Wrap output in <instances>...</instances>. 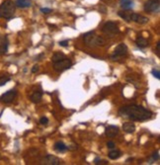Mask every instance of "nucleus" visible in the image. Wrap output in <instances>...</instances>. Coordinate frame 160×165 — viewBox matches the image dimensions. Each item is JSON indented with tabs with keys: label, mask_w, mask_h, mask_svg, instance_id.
Instances as JSON below:
<instances>
[{
	"label": "nucleus",
	"mask_w": 160,
	"mask_h": 165,
	"mask_svg": "<svg viewBox=\"0 0 160 165\" xmlns=\"http://www.w3.org/2000/svg\"><path fill=\"white\" fill-rule=\"evenodd\" d=\"M59 46L60 47H68V41H61V42H59Z\"/></svg>",
	"instance_id": "obj_27"
},
{
	"label": "nucleus",
	"mask_w": 160,
	"mask_h": 165,
	"mask_svg": "<svg viewBox=\"0 0 160 165\" xmlns=\"http://www.w3.org/2000/svg\"><path fill=\"white\" fill-rule=\"evenodd\" d=\"M15 5L19 8H28L31 6V1L30 0H16Z\"/></svg>",
	"instance_id": "obj_16"
},
{
	"label": "nucleus",
	"mask_w": 160,
	"mask_h": 165,
	"mask_svg": "<svg viewBox=\"0 0 160 165\" xmlns=\"http://www.w3.org/2000/svg\"><path fill=\"white\" fill-rule=\"evenodd\" d=\"M38 71H39V65L38 64L33 66V68H32V72L33 73H36V72H38Z\"/></svg>",
	"instance_id": "obj_30"
},
{
	"label": "nucleus",
	"mask_w": 160,
	"mask_h": 165,
	"mask_svg": "<svg viewBox=\"0 0 160 165\" xmlns=\"http://www.w3.org/2000/svg\"><path fill=\"white\" fill-rule=\"evenodd\" d=\"M83 40H84V43L87 45L88 47H103L106 45V41L104 40L102 37H99V36H96L94 32H89L86 33L85 35L83 36Z\"/></svg>",
	"instance_id": "obj_2"
},
{
	"label": "nucleus",
	"mask_w": 160,
	"mask_h": 165,
	"mask_svg": "<svg viewBox=\"0 0 160 165\" xmlns=\"http://www.w3.org/2000/svg\"><path fill=\"white\" fill-rule=\"evenodd\" d=\"M43 98V93L42 92H40V91H37L35 93H33L32 96H31V101L33 103H40L41 102V100H42Z\"/></svg>",
	"instance_id": "obj_17"
},
{
	"label": "nucleus",
	"mask_w": 160,
	"mask_h": 165,
	"mask_svg": "<svg viewBox=\"0 0 160 165\" xmlns=\"http://www.w3.org/2000/svg\"><path fill=\"white\" fill-rule=\"evenodd\" d=\"M160 2L159 0H147L144 4V10L148 13H154L159 10Z\"/></svg>",
	"instance_id": "obj_6"
},
{
	"label": "nucleus",
	"mask_w": 160,
	"mask_h": 165,
	"mask_svg": "<svg viewBox=\"0 0 160 165\" xmlns=\"http://www.w3.org/2000/svg\"><path fill=\"white\" fill-rule=\"evenodd\" d=\"M151 73H152V75H153L155 78H157V79H160V72H159V70H157V69H152L151 70Z\"/></svg>",
	"instance_id": "obj_23"
},
{
	"label": "nucleus",
	"mask_w": 160,
	"mask_h": 165,
	"mask_svg": "<svg viewBox=\"0 0 160 165\" xmlns=\"http://www.w3.org/2000/svg\"><path fill=\"white\" fill-rule=\"evenodd\" d=\"M94 163H95V164H108L107 161H105V160H101V159H99V158H96V159L94 160Z\"/></svg>",
	"instance_id": "obj_25"
},
{
	"label": "nucleus",
	"mask_w": 160,
	"mask_h": 165,
	"mask_svg": "<svg viewBox=\"0 0 160 165\" xmlns=\"http://www.w3.org/2000/svg\"><path fill=\"white\" fill-rule=\"evenodd\" d=\"M8 51V39L6 36L0 35V54H4Z\"/></svg>",
	"instance_id": "obj_11"
},
{
	"label": "nucleus",
	"mask_w": 160,
	"mask_h": 165,
	"mask_svg": "<svg viewBox=\"0 0 160 165\" xmlns=\"http://www.w3.org/2000/svg\"><path fill=\"white\" fill-rule=\"evenodd\" d=\"M122 130H124V132L126 134H132L136 130V126L135 124L131 122L125 123L124 125H122Z\"/></svg>",
	"instance_id": "obj_13"
},
{
	"label": "nucleus",
	"mask_w": 160,
	"mask_h": 165,
	"mask_svg": "<svg viewBox=\"0 0 160 165\" xmlns=\"http://www.w3.org/2000/svg\"><path fill=\"white\" fill-rule=\"evenodd\" d=\"M54 149L57 152H64L68 149V147L66 146L62 141H57L54 144Z\"/></svg>",
	"instance_id": "obj_15"
},
{
	"label": "nucleus",
	"mask_w": 160,
	"mask_h": 165,
	"mask_svg": "<svg viewBox=\"0 0 160 165\" xmlns=\"http://www.w3.org/2000/svg\"><path fill=\"white\" fill-rule=\"evenodd\" d=\"M107 146H108V148H114L115 147V144L113 141H108L107 142Z\"/></svg>",
	"instance_id": "obj_28"
},
{
	"label": "nucleus",
	"mask_w": 160,
	"mask_h": 165,
	"mask_svg": "<svg viewBox=\"0 0 160 165\" xmlns=\"http://www.w3.org/2000/svg\"><path fill=\"white\" fill-rule=\"evenodd\" d=\"M40 123L42 124V125H47V123H49V119L47 117H42L40 119Z\"/></svg>",
	"instance_id": "obj_24"
},
{
	"label": "nucleus",
	"mask_w": 160,
	"mask_h": 165,
	"mask_svg": "<svg viewBox=\"0 0 160 165\" xmlns=\"http://www.w3.org/2000/svg\"><path fill=\"white\" fill-rule=\"evenodd\" d=\"M65 55L63 52H55V54L53 55V58H51V61H53V62H57L59 61H61L62 58H64Z\"/></svg>",
	"instance_id": "obj_21"
},
{
	"label": "nucleus",
	"mask_w": 160,
	"mask_h": 165,
	"mask_svg": "<svg viewBox=\"0 0 160 165\" xmlns=\"http://www.w3.org/2000/svg\"><path fill=\"white\" fill-rule=\"evenodd\" d=\"M72 65V62L68 58H62L61 61H59L57 62H54V70L57 72H62L66 69L70 68Z\"/></svg>",
	"instance_id": "obj_5"
},
{
	"label": "nucleus",
	"mask_w": 160,
	"mask_h": 165,
	"mask_svg": "<svg viewBox=\"0 0 160 165\" xmlns=\"http://www.w3.org/2000/svg\"><path fill=\"white\" fill-rule=\"evenodd\" d=\"M121 155H122V152L120 151V150H111L110 152H109V154H108V156H109V158L110 159H112V160H116V159H118L119 157H121Z\"/></svg>",
	"instance_id": "obj_20"
},
{
	"label": "nucleus",
	"mask_w": 160,
	"mask_h": 165,
	"mask_svg": "<svg viewBox=\"0 0 160 165\" xmlns=\"http://www.w3.org/2000/svg\"><path fill=\"white\" fill-rule=\"evenodd\" d=\"M8 81H10V77L9 76H6V75L1 76V77H0V86H4Z\"/></svg>",
	"instance_id": "obj_22"
},
{
	"label": "nucleus",
	"mask_w": 160,
	"mask_h": 165,
	"mask_svg": "<svg viewBox=\"0 0 160 165\" xmlns=\"http://www.w3.org/2000/svg\"><path fill=\"white\" fill-rule=\"evenodd\" d=\"M41 12H43L44 14H49L51 12V9L50 8H41Z\"/></svg>",
	"instance_id": "obj_26"
},
{
	"label": "nucleus",
	"mask_w": 160,
	"mask_h": 165,
	"mask_svg": "<svg viewBox=\"0 0 160 165\" xmlns=\"http://www.w3.org/2000/svg\"><path fill=\"white\" fill-rule=\"evenodd\" d=\"M131 21H133V22L139 23V24H146V23H148L149 19H148L147 17L142 16V15L131 12Z\"/></svg>",
	"instance_id": "obj_9"
},
{
	"label": "nucleus",
	"mask_w": 160,
	"mask_h": 165,
	"mask_svg": "<svg viewBox=\"0 0 160 165\" xmlns=\"http://www.w3.org/2000/svg\"><path fill=\"white\" fill-rule=\"evenodd\" d=\"M43 162L44 164H47V165H59L60 164V160H59L57 156L47 154L44 156Z\"/></svg>",
	"instance_id": "obj_10"
},
{
	"label": "nucleus",
	"mask_w": 160,
	"mask_h": 165,
	"mask_svg": "<svg viewBox=\"0 0 160 165\" xmlns=\"http://www.w3.org/2000/svg\"><path fill=\"white\" fill-rule=\"evenodd\" d=\"M136 44L137 47H139L140 48H144L148 46V42L146 39H144L143 37H137L136 40Z\"/></svg>",
	"instance_id": "obj_14"
},
{
	"label": "nucleus",
	"mask_w": 160,
	"mask_h": 165,
	"mask_svg": "<svg viewBox=\"0 0 160 165\" xmlns=\"http://www.w3.org/2000/svg\"><path fill=\"white\" fill-rule=\"evenodd\" d=\"M102 31L105 34H116L120 32V30H119L116 23L109 21V22H106V23L103 25Z\"/></svg>",
	"instance_id": "obj_7"
},
{
	"label": "nucleus",
	"mask_w": 160,
	"mask_h": 165,
	"mask_svg": "<svg viewBox=\"0 0 160 165\" xmlns=\"http://www.w3.org/2000/svg\"><path fill=\"white\" fill-rule=\"evenodd\" d=\"M16 9V5L11 0H5L0 5V17L5 18V19H10L13 17Z\"/></svg>",
	"instance_id": "obj_3"
},
{
	"label": "nucleus",
	"mask_w": 160,
	"mask_h": 165,
	"mask_svg": "<svg viewBox=\"0 0 160 165\" xmlns=\"http://www.w3.org/2000/svg\"><path fill=\"white\" fill-rule=\"evenodd\" d=\"M119 115L121 117L131 119L132 121H145L151 118L152 113L147 109L137 106V105H129L122 107L119 110Z\"/></svg>",
	"instance_id": "obj_1"
},
{
	"label": "nucleus",
	"mask_w": 160,
	"mask_h": 165,
	"mask_svg": "<svg viewBox=\"0 0 160 165\" xmlns=\"http://www.w3.org/2000/svg\"><path fill=\"white\" fill-rule=\"evenodd\" d=\"M120 5L122 9L129 10L132 8V0H120Z\"/></svg>",
	"instance_id": "obj_18"
},
{
	"label": "nucleus",
	"mask_w": 160,
	"mask_h": 165,
	"mask_svg": "<svg viewBox=\"0 0 160 165\" xmlns=\"http://www.w3.org/2000/svg\"><path fill=\"white\" fill-rule=\"evenodd\" d=\"M17 96V92L15 90H9V91L5 92L4 94L0 97V100L4 103H11L15 99V97Z\"/></svg>",
	"instance_id": "obj_8"
},
{
	"label": "nucleus",
	"mask_w": 160,
	"mask_h": 165,
	"mask_svg": "<svg viewBox=\"0 0 160 165\" xmlns=\"http://www.w3.org/2000/svg\"><path fill=\"white\" fill-rule=\"evenodd\" d=\"M152 158H153V160H158L159 159V154H158V151L154 152L153 154H152Z\"/></svg>",
	"instance_id": "obj_29"
},
{
	"label": "nucleus",
	"mask_w": 160,
	"mask_h": 165,
	"mask_svg": "<svg viewBox=\"0 0 160 165\" xmlns=\"http://www.w3.org/2000/svg\"><path fill=\"white\" fill-rule=\"evenodd\" d=\"M119 134V127L116 126H109L106 127L105 134L109 137H114Z\"/></svg>",
	"instance_id": "obj_12"
},
{
	"label": "nucleus",
	"mask_w": 160,
	"mask_h": 165,
	"mask_svg": "<svg viewBox=\"0 0 160 165\" xmlns=\"http://www.w3.org/2000/svg\"><path fill=\"white\" fill-rule=\"evenodd\" d=\"M156 52H157V54L160 55V43L158 42L157 45H156Z\"/></svg>",
	"instance_id": "obj_31"
},
{
	"label": "nucleus",
	"mask_w": 160,
	"mask_h": 165,
	"mask_svg": "<svg viewBox=\"0 0 160 165\" xmlns=\"http://www.w3.org/2000/svg\"><path fill=\"white\" fill-rule=\"evenodd\" d=\"M118 14L126 22H131V11H119Z\"/></svg>",
	"instance_id": "obj_19"
},
{
	"label": "nucleus",
	"mask_w": 160,
	"mask_h": 165,
	"mask_svg": "<svg viewBox=\"0 0 160 165\" xmlns=\"http://www.w3.org/2000/svg\"><path fill=\"white\" fill-rule=\"evenodd\" d=\"M126 54H128V47H126L125 44H120L115 48L114 54H112L111 58L113 59V61H118V59H120L121 58L126 57Z\"/></svg>",
	"instance_id": "obj_4"
}]
</instances>
